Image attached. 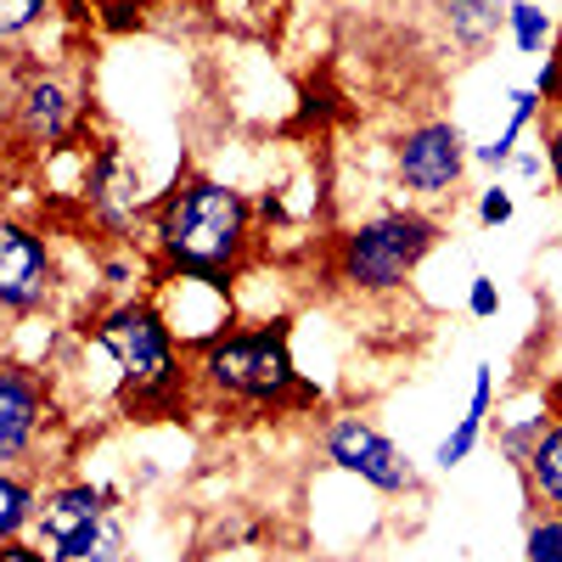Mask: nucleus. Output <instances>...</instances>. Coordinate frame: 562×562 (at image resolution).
Returning <instances> with one entry per match:
<instances>
[{"label":"nucleus","mask_w":562,"mask_h":562,"mask_svg":"<svg viewBox=\"0 0 562 562\" xmlns=\"http://www.w3.org/2000/svg\"><path fill=\"white\" fill-rule=\"evenodd\" d=\"M389 164H394V186L405 192V203L439 209V203H456V192L467 186V169H473V140L461 135L456 119L434 113V119H416V124H405L394 135Z\"/></svg>","instance_id":"nucleus-6"},{"label":"nucleus","mask_w":562,"mask_h":562,"mask_svg":"<svg viewBox=\"0 0 562 562\" xmlns=\"http://www.w3.org/2000/svg\"><path fill=\"white\" fill-rule=\"evenodd\" d=\"M147 254L158 270L237 281L259 254V203L214 175H180L153 203Z\"/></svg>","instance_id":"nucleus-1"},{"label":"nucleus","mask_w":562,"mask_h":562,"mask_svg":"<svg viewBox=\"0 0 562 562\" xmlns=\"http://www.w3.org/2000/svg\"><path fill=\"white\" fill-rule=\"evenodd\" d=\"M57 416H63L57 394L34 366H23V360L0 366V467H34V473H45L40 445Z\"/></svg>","instance_id":"nucleus-12"},{"label":"nucleus","mask_w":562,"mask_h":562,"mask_svg":"<svg viewBox=\"0 0 562 562\" xmlns=\"http://www.w3.org/2000/svg\"><path fill=\"white\" fill-rule=\"evenodd\" d=\"M506 40L518 45L524 57H551L557 23H551V12L540 7V0H512V12H506Z\"/></svg>","instance_id":"nucleus-17"},{"label":"nucleus","mask_w":562,"mask_h":562,"mask_svg":"<svg viewBox=\"0 0 562 562\" xmlns=\"http://www.w3.org/2000/svg\"><path fill=\"white\" fill-rule=\"evenodd\" d=\"M0 562H45L29 540H7V546H0Z\"/></svg>","instance_id":"nucleus-28"},{"label":"nucleus","mask_w":562,"mask_h":562,"mask_svg":"<svg viewBox=\"0 0 562 562\" xmlns=\"http://www.w3.org/2000/svg\"><path fill=\"white\" fill-rule=\"evenodd\" d=\"M237 281H220V276H192V270H158L147 299L158 304V315L169 321V333L180 338L186 355L209 349L214 338H225L237 326Z\"/></svg>","instance_id":"nucleus-10"},{"label":"nucleus","mask_w":562,"mask_h":562,"mask_svg":"<svg viewBox=\"0 0 562 562\" xmlns=\"http://www.w3.org/2000/svg\"><path fill=\"white\" fill-rule=\"evenodd\" d=\"M551 416H557V411H540V416H524V422H512V428H501V450H506L512 467H524V461L535 456L540 434L551 428Z\"/></svg>","instance_id":"nucleus-22"},{"label":"nucleus","mask_w":562,"mask_h":562,"mask_svg":"<svg viewBox=\"0 0 562 562\" xmlns=\"http://www.w3.org/2000/svg\"><path fill=\"white\" fill-rule=\"evenodd\" d=\"M473 214H479L484 231H501V225L518 220V198H512V186H506V180H490L484 192H479V203H473Z\"/></svg>","instance_id":"nucleus-23"},{"label":"nucleus","mask_w":562,"mask_h":562,"mask_svg":"<svg viewBox=\"0 0 562 562\" xmlns=\"http://www.w3.org/2000/svg\"><path fill=\"white\" fill-rule=\"evenodd\" d=\"M540 140H546V158H551V186H557V198H562V113H546Z\"/></svg>","instance_id":"nucleus-27"},{"label":"nucleus","mask_w":562,"mask_h":562,"mask_svg":"<svg viewBox=\"0 0 562 562\" xmlns=\"http://www.w3.org/2000/svg\"><path fill=\"white\" fill-rule=\"evenodd\" d=\"M333 214V198H326V180L321 169H293V175H281L276 186H265V198H259V220L265 225H315Z\"/></svg>","instance_id":"nucleus-14"},{"label":"nucleus","mask_w":562,"mask_h":562,"mask_svg":"<svg viewBox=\"0 0 562 562\" xmlns=\"http://www.w3.org/2000/svg\"><path fill=\"white\" fill-rule=\"evenodd\" d=\"M79 203L85 220L102 231V243H135V231H147L153 209L140 192V164L130 158L124 140H97L85 147V169H79Z\"/></svg>","instance_id":"nucleus-8"},{"label":"nucleus","mask_w":562,"mask_h":562,"mask_svg":"<svg viewBox=\"0 0 562 562\" xmlns=\"http://www.w3.org/2000/svg\"><path fill=\"white\" fill-rule=\"evenodd\" d=\"M57 562H130V529H124V512H113V518L90 535L85 546H74L68 557Z\"/></svg>","instance_id":"nucleus-20"},{"label":"nucleus","mask_w":562,"mask_h":562,"mask_svg":"<svg viewBox=\"0 0 562 562\" xmlns=\"http://www.w3.org/2000/svg\"><path fill=\"white\" fill-rule=\"evenodd\" d=\"M119 512V490L113 484H90V479H52L40 495V512H34V529H29V546L45 557V562H57L68 557L74 546H85L90 535H97L108 518Z\"/></svg>","instance_id":"nucleus-11"},{"label":"nucleus","mask_w":562,"mask_h":562,"mask_svg":"<svg viewBox=\"0 0 562 562\" xmlns=\"http://www.w3.org/2000/svg\"><path fill=\"white\" fill-rule=\"evenodd\" d=\"M192 383L198 400L231 411H288L315 400V389H304L293 338L281 321H237L225 338L192 355Z\"/></svg>","instance_id":"nucleus-4"},{"label":"nucleus","mask_w":562,"mask_h":562,"mask_svg":"<svg viewBox=\"0 0 562 562\" xmlns=\"http://www.w3.org/2000/svg\"><path fill=\"white\" fill-rule=\"evenodd\" d=\"M484 434H490V416L461 411V416H456V428L434 445V467H439V473H456L461 461H473V450L484 445Z\"/></svg>","instance_id":"nucleus-19"},{"label":"nucleus","mask_w":562,"mask_h":562,"mask_svg":"<svg viewBox=\"0 0 562 562\" xmlns=\"http://www.w3.org/2000/svg\"><path fill=\"white\" fill-rule=\"evenodd\" d=\"M467 315L473 321H495L501 315V288H495L490 270H479L473 281H467Z\"/></svg>","instance_id":"nucleus-24"},{"label":"nucleus","mask_w":562,"mask_h":562,"mask_svg":"<svg viewBox=\"0 0 562 562\" xmlns=\"http://www.w3.org/2000/svg\"><path fill=\"white\" fill-rule=\"evenodd\" d=\"M85 124V79L52 63H12L7 135L18 153H63Z\"/></svg>","instance_id":"nucleus-5"},{"label":"nucleus","mask_w":562,"mask_h":562,"mask_svg":"<svg viewBox=\"0 0 562 562\" xmlns=\"http://www.w3.org/2000/svg\"><path fill=\"white\" fill-rule=\"evenodd\" d=\"M52 12L57 0H0V45H7V57H23V45L45 29Z\"/></svg>","instance_id":"nucleus-18"},{"label":"nucleus","mask_w":562,"mask_h":562,"mask_svg":"<svg viewBox=\"0 0 562 562\" xmlns=\"http://www.w3.org/2000/svg\"><path fill=\"white\" fill-rule=\"evenodd\" d=\"M40 495H45V473H34V467H0V546L29 540Z\"/></svg>","instance_id":"nucleus-16"},{"label":"nucleus","mask_w":562,"mask_h":562,"mask_svg":"<svg viewBox=\"0 0 562 562\" xmlns=\"http://www.w3.org/2000/svg\"><path fill=\"white\" fill-rule=\"evenodd\" d=\"M57 288H63V270L52 237L34 220L7 214V225H0V315H7V326L45 315Z\"/></svg>","instance_id":"nucleus-9"},{"label":"nucleus","mask_w":562,"mask_h":562,"mask_svg":"<svg viewBox=\"0 0 562 562\" xmlns=\"http://www.w3.org/2000/svg\"><path fill=\"white\" fill-rule=\"evenodd\" d=\"M512 180H524V186H546L551 180V158H546V140H535V147H518V158H512L506 169Z\"/></svg>","instance_id":"nucleus-26"},{"label":"nucleus","mask_w":562,"mask_h":562,"mask_svg":"<svg viewBox=\"0 0 562 562\" xmlns=\"http://www.w3.org/2000/svg\"><path fill=\"white\" fill-rule=\"evenodd\" d=\"M321 461L333 467V473L355 479L360 490L389 495V501L416 490V461L405 456V445L394 434H383L378 422L360 416V411H338L321 428Z\"/></svg>","instance_id":"nucleus-7"},{"label":"nucleus","mask_w":562,"mask_h":562,"mask_svg":"<svg viewBox=\"0 0 562 562\" xmlns=\"http://www.w3.org/2000/svg\"><path fill=\"white\" fill-rule=\"evenodd\" d=\"M551 411H562V383H557V405H551Z\"/></svg>","instance_id":"nucleus-29"},{"label":"nucleus","mask_w":562,"mask_h":562,"mask_svg":"<svg viewBox=\"0 0 562 562\" xmlns=\"http://www.w3.org/2000/svg\"><path fill=\"white\" fill-rule=\"evenodd\" d=\"M524 562H562V512H529L524 524Z\"/></svg>","instance_id":"nucleus-21"},{"label":"nucleus","mask_w":562,"mask_h":562,"mask_svg":"<svg viewBox=\"0 0 562 562\" xmlns=\"http://www.w3.org/2000/svg\"><path fill=\"white\" fill-rule=\"evenodd\" d=\"M506 12L512 0H434L439 34L461 63H479L495 52V40L506 34Z\"/></svg>","instance_id":"nucleus-13"},{"label":"nucleus","mask_w":562,"mask_h":562,"mask_svg":"<svg viewBox=\"0 0 562 562\" xmlns=\"http://www.w3.org/2000/svg\"><path fill=\"white\" fill-rule=\"evenodd\" d=\"M535 90L546 97V108H551V113H562V29H557V45H551V57H540Z\"/></svg>","instance_id":"nucleus-25"},{"label":"nucleus","mask_w":562,"mask_h":562,"mask_svg":"<svg viewBox=\"0 0 562 562\" xmlns=\"http://www.w3.org/2000/svg\"><path fill=\"white\" fill-rule=\"evenodd\" d=\"M85 333L97 338L108 349V360L119 366V394H124L130 422L180 416L186 400H198L192 355L180 349V338L169 333V321L158 315V304L147 293L97 304L90 321H85Z\"/></svg>","instance_id":"nucleus-2"},{"label":"nucleus","mask_w":562,"mask_h":562,"mask_svg":"<svg viewBox=\"0 0 562 562\" xmlns=\"http://www.w3.org/2000/svg\"><path fill=\"white\" fill-rule=\"evenodd\" d=\"M518 479H524L529 506H540V512H562V411L551 416V428L540 434L535 456L518 467Z\"/></svg>","instance_id":"nucleus-15"},{"label":"nucleus","mask_w":562,"mask_h":562,"mask_svg":"<svg viewBox=\"0 0 562 562\" xmlns=\"http://www.w3.org/2000/svg\"><path fill=\"white\" fill-rule=\"evenodd\" d=\"M439 243H445L439 209L389 203V209H371L355 225L333 231V243H326V276L349 299H394L411 288V276L422 270V259Z\"/></svg>","instance_id":"nucleus-3"}]
</instances>
